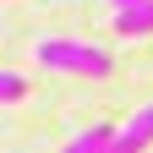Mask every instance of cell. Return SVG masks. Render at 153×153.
<instances>
[{
	"mask_svg": "<svg viewBox=\"0 0 153 153\" xmlns=\"http://www.w3.org/2000/svg\"><path fill=\"white\" fill-rule=\"evenodd\" d=\"M38 66L71 71V76H109L115 71V60L99 44H76V38H44V44H38Z\"/></svg>",
	"mask_w": 153,
	"mask_h": 153,
	"instance_id": "6da1fadb",
	"label": "cell"
},
{
	"mask_svg": "<svg viewBox=\"0 0 153 153\" xmlns=\"http://www.w3.org/2000/svg\"><path fill=\"white\" fill-rule=\"evenodd\" d=\"M148 142H153V104H142L126 126H115V137H109L104 153H142Z\"/></svg>",
	"mask_w": 153,
	"mask_h": 153,
	"instance_id": "7a4b0ae2",
	"label": "cell"
},
{
	"mask_svg": "<svg viewBox=\"0 0 153 153\" xmlns=\"http://www.w3.org/2000/svg\"><path fill=\"white\" fill-rule=\"evenodd\" d=\"M115 33H126V38H142V33H153V0H137V6L115 11Z\"/></svg>",
	"mask_w": 153,
	"mask_h": 153,
	"instance_id": "3957f363",
	"label": "cell"
},
{
	"mask_svg": "<svg viewBox=\"0 0 153 153\" xmlns=\"http://www.w3.org/2000/svg\"><path fill=\"white\" fill-rule=\"evenodd\" d=\"M109 137H115V126H109V120H99V126H88L82 137H71L60 153H104V148H109Z\"/></svg>",
	"mask_w": 153,
	"mask_h": 153,
	"instance_id": "277c9868",
	"label": "cell"
},
{
	"mask_svg": "<svg viewBox=\"0 0 153 153\" xmlns=\"http://www.w3.org/2000/svg\"><path fill=\"white\" fill-rule=\"evenodd\" d=\"M16 99H27V76L0 71V104H16Z\"/></svg>",
	"mask_w": 153,
	"mask_h": 153,
	"instance_id": "5b68a950",
	"label": "cell"
},
{
	"mask_svg": "<svg viewBox=\"0 0 153 153\" xmlns=\"http://www.w3.org/2000/svg\"><path fill=\"white\" fill-rule=\"evenodd\" d=\"M126 6H137V0H109V11H126Z\"/></svg>",
	"mask_w": 153,
	"mask_h": 153,
	"instance_id": "8992f818",
	"label": "cell"
}]
</instances>
